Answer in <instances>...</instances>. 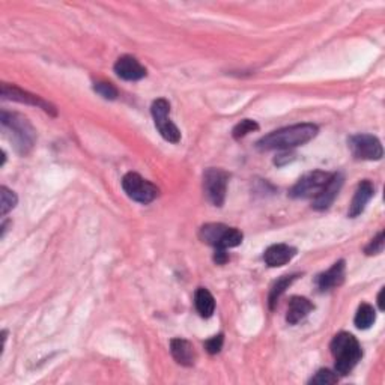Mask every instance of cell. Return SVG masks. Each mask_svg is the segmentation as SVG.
Listing matches in <instances>:
<instances>
[{
	"label": "cell",
	"instance_id": "6da1fadb",
	"mask_svg": "<svg viewBox=\"0 0 385 385\" xmlns=\"http://www.w3.org/2000/svg\"><path fill=\"white\" fill-rule=\"evenodd\" d=\"M318 127L313 124H297L280 130L269 133L258 142V149L261 150H289L292 148L303 146L307 142L316 137Z\"/></svg>",
	"mask_w": 385,
	"mask_h": 385
},
{
	"label": "cell",
	"instance_id": "8992f818",
	"mask_svg": "<svg viewBox=\"0 0 385 385\" xmlns=\"http://www.w3.org/2000/svg\"><path fill=\"white\" fill-rule=\"evenodd\" d=\"M333 176V173L315 170L310 173H306L304 176L298 179V183L291 188V198L293 199H315L318 196L323 187L328 184V181Z\"/></svg>",
	"mask_w": 385,
	"mask_h": 385
},
{
	"label": "cell",
	"instance_id": "7a4b0ae2",
	"mask_svg": "<svg viewBox=\"0 0 385 385\" xmlns=\"http://www.w3.org/2000/svg\"><path fill=\"white\" fill-rule=\"evenodd\" d=\"M331 354L336 360L334 371L341 376H346L352 372V369L358 364V361L363 357L361 345L351 333H338L331 342Z\"/></svg>",
	"mask_w": 385,
	"mask_h": 385
},
{
	"label": "cell",
	"instance_id": "9a60e30c",
	"mask_svg": "<svg viewBox=\"0 0 385 385\" xmlns=\"http://www.w3.org/2000/svg\"><path fill=\"white\" fill-rule=\"evenodd\" d=\"M373 194H375V187L371 181H363V183H360L356 190V194H354L352 198L348 215L351 218L358 217L366 209V205L371 202Z\"/></svg>",
	"mask_w": 385,
	"mask_h": 385
},
{
	"label": "cell",
	"instance_id": "8fae6325",
	"mask_svg": "<svg viewBox=\"0 0 385 385\" xmlns=\"http://www.w3.org/2000/svg\"><path fill=\"white\" fill-rule=\"evenodd\" d=\"M115 72L118 77L127 81H137L146 77V68L133 56H122L116 60Z\"/></svg>",
	"mask_w": 385,
	"mask_h": 385
},
{
	"label": "cell",
	"instance_id": "ffe728a7",
	"mask_svg": "<svg viewBox=\"0 0 385 385\" xmlns=\"http://www.w3.org/2000/svg\"><path fill=\"white\" fill-rule=\"evenodd\" d=\"M375 321H376L375 308L367 303L361 304L356 313V319H354V322H356V327L358 330H369L373 326Z\"/></svg>",
	"mask_w": 385,
	"mask_h": 385
},
{
	"label": "cell",
	"instance_id": "cb8c5ba5",
	"mask_svg": "<svg viewBox=\"0 0 385 385\" xmlns=\"http://www.w3.org/2000/svg\"><path fill=\"white\" fill-rule=\"evenodd\" d=\"M94 90L101 95L104 100H116L118 98V89L111 85V83H105V81H98L95 83Z\"/></svg>",
	"mask_w": 385,
	"mask_h": 385
},
{
	"label": "cell",
	"instance_id": "ac0fdd59",
	"mask_svg": "<svg viewBox=\"0 0 385 385\" xmlns=\"http://www.w3.org/2000/svg\"><path fill=\"white\" fill-rule=\"evenodd\" d=\"M194 306L196 310L202 316V318H211L214 315L215 310V301L213 293H211L208 289L205 288H199L194 293Z\"/></svg>",
	"mask_w": 385,
	"mask_h": 385
},
{
	"label": "cell",
	"instance_id": "d4e9b609",
	"mask_svg": "<svg viewBox=\"0 0 385 385\" xmlns=\"http://www.w3.org/2000/svg\"><path fill=\"white\" fill-rule=\"evenodd\" d=\"M223 343H224V336L223 334H217L214 337L208 338V341L203 343L205 345V349L211 354V356H214V354H218L223 348Z\"/></svg>",
	"mask_w": 385,
	"mask_h": 385
},
{
	"label": "cell",
	"instance_id": "277c9868",
	"mask_svg": "<svg viewBox=\"0 0 385 385\" xmlns=\"http://www.w3.org/2000/svg\"><path fill=\"white\" fill-rule=\"evenodd\" d=\"M199 237L203 243L213 245L220 250H228V248L238 247L243 243V232L237 228H229V226L222 223H208L203 224L199 232Z\"/></svg>",
	"mask_w": 385,
	"mask_h": 385
},
{
	"label": "cell",
	"instance_id": "9c48e42d",
	"mask_svg": "<svg viewBox=\"0 0 385 385\" xmlns=\"http://www.w3.org/2000/svg\"><path fill=\"white\" fill-rule=\"evenodd\" d=\"M351 154L357 160L376 161L381 160L384 155V149L378 137L372 134H356L351 135L348 140Z\"/></svg>",
	"mask_w": 385,
	"mask_h": 385
},
{
	"label": "cell",
	"instance_id": "d6986e66",
	"mask_svg": "<svg viewBox=\"0 0 385 385\" xmlns=\"http://www.w3.org/2000/svg\"><path fill=\"white\" fill-rule=\"evenodd\" d=\"M298 277H300V274L282 276V277L278 278V280L273 284V288H271V291H269V298H268V301H269V308H271V310H273V308L276 307L278 298H280V297L283 295V293L286 292V289H288L289 286H291L293 282H295Z\"/></svg>",
	"mask_w": 385,
	"mask_h": 385
},
{
	"label": "cell",
	"instance_id": "4fadbf2b",
	"mask_svg": "<svg viewBox=\"0 0 385 385\" xmlns=\"http://www.w3.org/2000/svg\"><path fill=\"white\" fill-rule=\"evenodd\" d=\"M297 254V248L288 245V244H274L268 247L265 253H263V261L271 268L283 267L286 263H289Z\"/></svg>",
	"mask_w": 385,
	"mask_h": 385
},
{
	"label": "cell",
	"instance_id": "30bf717a",
	"mask_svg": "<svg viewBox=\"0 0 385 385\" xmlns=\"http://www.w3.org/2000/svg\"><path fill=\"white\" fill-rule=\"evenodd\" d=\"M2 98H3V100L17 101V103H21V104L35 105V107L42 109L45 113H49V115H51V116L57 115V110H56L55 105L42 100L41 96H38L35 94H30V92H27V90H23L17 86L6 85V83H3V85H2Z\"/></svg>",
	"mask_w": 385,
	"mask_h": 385
},
{
	"label": "cell",
	"instance_id": "83f0119b",
	"mask_svg": "<svg viewBox=\"0 0 385 385\" xmlns=\"http://www.w3.org/2000/svg\"><path fill=\"white\" fill-rule=\"evenodd\" d=\"M228 254H226V250H220V248H215V254H214V261L218 263V265H223V263L228 262Z\"/></svg>",
	"mask_w": 385,
	"mask_h": 385
},
{
	"label": "cell",
	"instance_id": "f1b7e54d",
	"mask_svg": "<svg viewBox=\"0 0 385 385\" xmlns=\"http://www.w3.org/2000/svg\"><path fill=\"white\" fill-rule=\"evenodd\" d=\"M384 288L380 291V295H378V307L380 310H384Z\"/></svg>",
	"mask_w": 385,
	"mask_h": 385
},
{
	"label": "cell",
	"instance_id": "4316f807",
	"mask_svg": "<svg viewBox=\"0 0 385 385\" xmlns=\"http://www.w3.org/2000/svg\"><path fill=\"white\" fill-rule=\"evenodd\" d=\"M292 160H293V155L289 154V150H284L283 154H280V155H278V157L276 158L274 163H276L277 165H284V164L291 163Z\"/></svg>",
	"mask_w": 385,
	"mask_h": 385
},
{
	"label": "cell",
	"instance_id": "44dd1931",
	"mask_svg": "<svg viewBox=\"0 0 385 385\" xmlns=\"http://www.w3.org/2000/svg\"><path fill=\"white\" fill-rule=\"evenodd\" d=\"M17 194L11 191L10 188H0V208H2V215H6L17 205Z\"/></svg>",
	"mask_w": 385,
	"mask_h": 385
},
{
	"label": "cell",
	"instance_id": "484cf974",
	"mask_svg": "<svg viewBox=\"0 0 385 385\" xmlns=\"http://www.w3.org/2000/svg\"><path fill=\"white\" fill-rule=\"evenodd\" d=\"M384 239H385L384 232H380L378 237H376L375 239H372L371 244L366 247V250H364L367 256H373V254L382 253L384 252Z\"/></svg>",
	"mask_w": 385,
	"mask_h": 385
},
{
	"label": "cell",
	"instance_id": "603a6c76",
	"mask_svg": "<svg viewBox=\"0 0 385 385\" xmlns=\"http://www.w3.org/2000/svg\"><path fill=\"white\" fill-rule=\"evenodd\" d=\"M338 381V376L336 372H331L328 369H321L313 378L308 381V384H318V385H330L336 384Z\"/></svg>",
	"mask_w": 385,
	"mask_h": 385
},
{
	"label": "cell",
	"instance_id": "7402d4cb",
	"mask_svg": "<svg viewBox=\"0 0 385 385\" xmlns=\"http://www.w3.org/2000/svg\"><path fill=\"white\" fill-rule=\"evenodd\" d=\"M259 130V125L256 120H252V119H243L241 120L239 124L235 125V128H233V131H232V135H233V139H243L245 137L247 134H250L253 131H258Z\"/></svg>",
	"mask_w": 385,
	"mask_h": 385
},
{
	"label": "cell",
	"instance_id": "7c38bea8",
	"mask_svg": "<svg viewBox=\"0 0 385 385\" xmlns=\"http://www.w3.org/2000/svg\"><path fill=\"white\" fill-rule=\"evenodd\" d=\"M343 185V176L341 173H333V176L328 181V184L323 187V190L316 196L313 200V208L316 211H326L333 205L334 199L337 198L338 191Z\"/></svg>",
	"mask_w": 385,
	"mask_h": 385
},
{
	"label": "cell",
	"instance_id": "52a82bcc",
	"mask_svg": "<svg viewBox=\"0 0 385 385\" xmlns=\"http://www.w3.org/2000/svg\"><path fill=\"white\" fill-rule=\"evenodd\" d=\"M150 113H152L154 122L158 133L161 134L164 140L170 143H179L181 142V131L179 128L172 122L170 119V104L164 98H158L152 103L150 107Z\"/></svg>",
	"mask_w": 385,
	"mask_h": 385
},
{
	"label": "cell",
	"instance_id": "ba28073f",
	"mask_svg": "<svg viewBox=\"0 0 385 385\" xmlns=\"http://www.w3.org/2000/svg\"><path fill=\"white\" fill-rule=\"evenodd\" d=\"M229 173L222 169L211 168L203 173V190H205L207 199L214 207H223L228 193Z\"/></svg>",
	"mask_w": 385,
	"mask_h": 385
},
{
	"label": "cell",
	"instance_id": "2e32d148",
	"mask_svg": "<svg viewBox=\"0 0 385 385\" xmlns=\"http://www.w3.org/2000/svg\"><path fill=\"white\" fill-rule=\"evenodd\" d=\"M170 352L181 366L191 367L196 363V351L194 346L185 341V338H173L170 342Z\"/></svg>",
	"mask_w": 385,
	"mask_h": 385
},
{
	"label": "cell",
	"instance_id": "3957f363",
	"mask_svg": "<svg viewBox=\"0 0 385 385\" xmlns=\"http://www.w3.org/2000/svg\"><path fill=\"white\" fill-rule=\"evenodd\" d=\"M2 125L5 130L12 133V142L15 143V149L21 155L30 152V149L35 145L36 133L32 124L29 120L18 115V113H8L2 111Z\"/></svg>",
	"mask_w": 385,
	"mask_h": 385
},
{
	"label": "cell",
	"instance_id": "5bb4252c",
	"mask_svg": "<svg viewBox=\"0 0 385 385\" xmlns=\"http://www.w3.org/2000/svg\"><path fill=\"white\" fill-rule=\"evenodd\" d=\"M345 261H338L336 262L333 267H331L326 273H322L316 278V286L321 292L330 291L333 288H337L345 282Z\"/></svg>",
	"mask_w": 385,
	"mask_h": 385
},
{
	"label": "cell",
	"instance_id": "5b68a950",
	"mask_svg": "<svg viewBox=\"0 0 385 385\" xmlns=\"http://www.w3.org/2000/svg\"><path fill=\"white\" fill-rule=\"evenodd\" d=\"M122 188L128 198L133 199L134 202L143 203V205L155 200L158 194H160V190L152 183H149L148 179L142 178L139 173L134 172L127 173L122 178Z\"/></svg>",
	"mask_w": 385,
	"mask_h": 385
},
{
	"label": "cell",
	"instance_id": "e0dca14e",
	"mask_svg": "<svg viewBox=\"0 0 385 385\" xmlns=\"http://www.w3.org/2000/svg\"><path fill=\"white\" fill-rule=\"evenodd\" d=\"M315 308L310 300L304 297H292L288 306V315H286V321L289 326H295L300 321H303L306 316L310 313Z\"/></svg>",
	"mask_w": 385,
	"mask_h": 385
}]
</instances>
